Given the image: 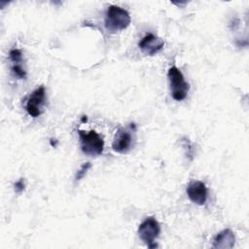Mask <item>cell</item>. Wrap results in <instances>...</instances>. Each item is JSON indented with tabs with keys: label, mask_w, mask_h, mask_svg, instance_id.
Wrapping results in <instances>:
<instances>
[{
	"label": "cell",
	"mask_w": 249,
	"mask_h": 249,
	"mask_svg": "<svg viewBox=\"0 0 249 249\" xmlns=\"http://www.w3.org/2000/svg\"><path fill=\"white\" fill-rule=\"evenodd\" d=\"M131 21L129 13L117 5H110L105 14L104 25L108 32L117 33L128 27Z\"/></svg>",
	"instance_id": "cell-1"
},
{
	"label": "cell",
	"mask_w": 249,
	"mask_h": 249,
	"mask_svg": "<svg viewBox=\"0 0 249 249\" xmlns=\"http://www.w3.org/2000/svg\"><path fill=\"white\" fill-rule=\"evenodd\" d=\"M167 78L172 98L176 101L184 100L189 93L190 85L185 80L183 73L177 66L173 65L168 69Z\"/></svg>",
	"instance_id": "cell-2"
},
{
	"label": "cell",
	"mask_w": 249,
	"mask_h": 249,
	"mask_svg": "<svg viewBox=\"0 0 249 249\" xmlns=\"http://www.w3.org/2000/svg\"><path fill=\"white\" fill-rule=\"evenodd\" d=\"M82 152L90 157L99 156L104 149V140L95 130H78Z\"/></svg>",
	"instance_id": "cell-3"
},
{
	"label": "cell",
	"mask_w": 249,
	"mask_h": 249,
	"mask_svg": "<svg viewBox=\"0 0 249 249\" xmlns=\"http://www.w3.org/2000/svg\"><path fill=\"white\" fill-rule=\"evenodd\" d=\"M139 238L149 247L155 248L157 244L155 240L159 237L160 232V226L155 217H147L138 227Z\"/></svg>",
	"instance_id": "cell-4"
},
{
	"label": "cell",
	"mask_w": 249,
	"mask_h": 249,
	"mask_svg": "<svg viewBox=\"0 0 249 249\" xmlns=\"http://www.w3.org/2000/svg\"><path fill=\"white\" fill-rule=\"evenodd\" d=\"M46 104V89L41 86L34 89L25 102V110L32 118H38L44 112Z\"/></svg>",
	"instance_id": "cell-5"
},
{
	"label": "cell",
	"mask_w": 249,
	"mask_h": 249,
	"mask_svg": "<svg viewBox=\"0 0 249 249\" xmlns=\"http://www.w3.org/2000/svg\"><path fill=\"white\" fill-rule=\"evenodd\" d=\"M133 139V135L129 129L121 127L117 130L114 136L112 148L119 154H126L132 148Z\"/></svg>",
	"instance_id": "cell-6"
},
{
	"label": "cell",
	"mask_w": 249,
	"mask_h": 249,
	"mask_svg": "<svg viewBox=\"0 0 249 249\" xmlns=\"http://www.w3.org/2000/svg\"><path fill=\"white\" fill-rule=\"evenodd\" d=\"M187 196L189 199L197 205H204L207 200L208 190L205 184L199 180L191 181L187 186Z\"/></svg>",
	"instance_id": "cell-7"
},
{
	"label": "cell",
	"mask_w": 249,
	"mask_h": 249,
	"mask_svg": "<svg viewBox=\"0 0 249 249\" xmlns=\"http://www.w3.org/2000/svg\"><path fill=\"white\" fill-rule=\"evenodd\" d=\"M164 46V41L153 33H147L138 42V47L147 55H155L160 53Z\"/></svg>",
	"instance_id": "cell-8"
},
{
	"label": "cell",
	"mask_w": 249,
	"mask_h": 249,
	"mask_svg": "<svg viewBox=\"0 0 249 249\" xmlns=\"http://www.w3.org/2000/svg\"><path fill=\"white\" fill-rule=\"evenodd\" d=\"M9 59L11 61V71L18 79H25L26 71L22 66V53L19 49L14 48L9 52Z\"/></svg>",
	"instance_id": "cell-9"
},
{
	"label": "cell",
	"mask_w": 249,
	"mask_h": 249,
	"mask_svg": "<svg viewBox=\"0 0 249 249\" xmlns=\"http://www.w3.org/2000/svg\"><path fill=\"white\" fill-rule=\"evenodd\" d=\"M235 236L231 229H225L218 232L213 239V248L216 249H231L234 246Z\"/></svg>",
	"instance_id": "cell-10"
},
{
	"label": "cell",
	"mask_w": 249,
	"mask_h": 249,
	"mask_svg": "<svg viewBox=\"0 0 249 249\" xmlns=\"http://www.w3.org/2000/svg\"><path fill=\"white\" fill-rule=\"evenodd\" d=\"M90 166H91V164H90L89 162H85V163L80 167V169L77 171V173H76V175H75V181L78 182V181H80L81 179H83L84 176H85V175L87 174V172L89 171V169L90 168Z\"/></svg>",
	"instance_id": "cell-11"
},
{
	"label": "cell",
	"mask_w": 249,
	"mask_h": 249,
	"mask_svg": "<svg viewBox=\"0 0 249 249\" xmlns=\"http://www.w3.org/2000/svg\"><path fill=\"white\" fill-rule=\"evenodd\" d=\"M182 145H183V147H184L185 150H186V156H187V158H188L190 160H192L193 158H194V148H193L191 142L189 141V139L183 138V139H182Z\"/></svg>",
	"instance_id": "cell-12"
},
{
	"label": "cell",
	"mask_w": 249,
	"mask_h": 249,
	"mask_svg": "<svg viewBox=\"0 0 249 249\" xmlns=\"http://www.w3.org/2000/svg\"><path fill=\"white\" fill-rule=\"evenodd\" d=\"M14 188H15V192H16L17 194H20V193H22V192L24 191V189H25V183H24L23 178L18 179V180L15 183Z\"/></svg>",
	"instance_id": "cell-13"
},
{
	"label": "cell",
	"mask_w": 249,
	"mask_h": 249,
	"mask_svg": "<svg viewBox=\"0 0 249 249\" xmlns=\"http://www.w3.org/2000/svg\"><path fill=\"white\" fill-rule=\"evenodd\" d=\"M82 120H83V121H84V122H85V121H87V117H86V118H85V116H84V118H83V119H82Z\"/></svg>",
	"instance_id": "cell-14"
}]
</instances>
